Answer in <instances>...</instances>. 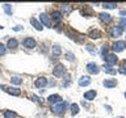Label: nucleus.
I'll list each match as a JSON object with an SVG mask.
<instances>
[{
    "instance_id": "nucleus-1",
    "label": "nucleus",
    "mask_w": 126,
    "mask_h": 118,
    "mask_svg": "<svg viewBox=\"0 0 126 118\" xmlns=\"http://www.w3.org/2000/svg\"><path fill=\"white\" fill-rule=\"evenodd\" d=\"M64 74H66V67L63 66L62 63H59V64H57L53 68V75L57 76V77H62Z\"/></svg>"
},
{
    "instance_id": "nucleus-2",
    "label": "nucleus",
    "mask_w": 126,
    "mask_h": 118,
    "mask_svg": "<svg viewBox=\"0 0 126 118\" xmlns=\"http://www.w3.org/2000/svg\"><path fill=\"white\" fill-rule=\"evenodd\" d=\"M66 108H67V104L66 102H59V104H57V105H54L53 106V112L55 113V114H64V112H66Z\"/></svg>"
},
{
    "instance_id": "nucleus-3",
    "label": "nucleus",
    "mask_w": 126,
    "mask_h": 118,
    "mask_svg": "<svg viewBox=\"0 0 126 118\" xmlns=\"http://www.w3.org/2000/svg\"><path fill=\"white\" fill-rule=\"evenodd\" d=\"M22 46L24 47H26V49H34L35 47V45H37V43H35V41L32 37H26V38H24L22 39Z\"/></svg>"
},
{
    "instance_id": "nucleus-4",
    "label": "nucleus",
    "mask_w": 126,
    "mask_h": 118,
    "mask_svg": "<svg viewBox=\"0 0 126 118\" xmlns=\"http://www.w3.org/2000/svg\"><path fill=\"white\" fill-rule=\"evenodd\" d=\"M87 71H88L89 74H92V75H97L98 72H100V67H98L96 63L89 62L88 64H87Z\"/></svg>"
},
{
    "instance_id": "nucleus-5",
    "label": "nucleus",
    "mask_w": 126,
    "mask_h": 118,
    "mask_svg": "<svg viewBox=\"0 0 126 118\" xmlns=\"http://www.w3.org/2000/svg\"><path fill=\"white\" fill-rule=\"evenodd\" d=\"M34 85L37 87V88H39V89L45 88V87L47 85V79H46L45 76L37 77V79H35V81H34Z\"/></svg>"
},
{
    "instance_id": "nucleus-6",
    "label": "nucleus",
    "mask_w": 126,
    "mask_h": 118,
    "mask_svg": "<svg viewBox=\"0 0 126 118\" xmlns=\"http://www.w3.org/2000/svg\"><path fill=\"white\" fill-rule=\"evenodd\" d=\"M39 20H41V22H42L45 26L51 28V17H50L49 15H46V13H41V15H39Z\"/></svg>"
},
{
    "instance_id": "nucleus-7",
    "label": "nucleus",
    "mask_w": 126,
    "mask_h": 118,
    "mask_svg": "<svg viewBox=\"0 0 126 118\" xmlns=\"http://www.w3.org/2000/svg\"><path fill=\"white\" fill-rule=\"evenodd\" d=\"M104 60L106 62V64H109V66H114L117 63L118 60V58L116 57V54H108L106 57L104 58Z\"/></svg>"
},
{
    "instance_id": "nucleus-8",
    "label": "nucleus",
    "mask_w": 126,
    "mask_h": 118,
    "mask_svg": "<svg viewBox=\"0 0 126 118\" xmlns=\"http://www.w3.org/2000/svg\"><path fill=\"white\" fill-rule=\"evenodd\" d=\"M112 49H113L114 53H121V51L125 49V42H124V41H117V42H114Z\"/></svg>"
},
{
    "instance_id": "nucleus-9",
    "label": "nucleus",
    "mask_w": 126,
    "mask_h": 118,
    "mask_svg": "<svg viewBox=\"0 0 126 118\" xmlns=\"http://www.w3.org/2000/svg\"><path fill=\"white\" fill-rule=\"evenodd\" d=\"M122 31H124V29H122L121 26H113L112 29H110L109 33H110V35H112V37L116 38V37H120V35L122 34Z\"/></svg>"
},
{
    "instance_id": "nucleus-10",
    "label": "nucleus",
    "mask_w": 126,
    "mask_h": 118,
    "mask_svg": "<svg viewBox=\"0 0 126 118\" xmlns=\"http://www.w3.org/2000/svg\"><path fill=\"white\" fill-rule=\"evenodd\" d=\"M98 16H100V20H101V21L105 22V24H110V22H112V20H113L112 15L106 13V12H102V13H100Z\"/></svg>"
},
{
    "instance_id": "nucleus-11",
    "label": "nucleus",
    "mask_w": 126,
    "mask_h": 118,
    "mask_svg": "<svg viewBox=\"0 0 126 118\" xmlns=\"http://www.w3.org/2000/svg\"><path fill=\"white\" fill-rule=\"evenodd\" d=\"M47 101L51 102V104H54V105H57L59 102H62V97L59 96V94H50V96L47 97Z\"/></svg>"
},
{
    "instance_id": "nucleus-12",
    "label": "nucleus",
    "mask_w": 126,
    "mask_h": 118,
    "mask_svg": "<svg viewBox=\"0 0 126 118\" xmlns=\"http://www.w3.org/2000/svg\"><path fill=\"white\" fill-rule=\"evenodd\" d=\"M102 85H104L105 88H113V87L117 85V80L116 79H105V80L102 81Z\"/></svg>"
},
{
    "instance_id": "nucleus-13",
    "label": "nucleus",
    "mask_w": 126,
    "mask_h": 118,
    "mask_svg": "<svg viewBox=\"0 0 126 118\" xmlns=\"http://www.w3.org/2000/svg\"><path fill=\"white\" fill-rule=\"evenodd\" d=\"M97 96V92L94 89H92V90H88V92H85L84 93V100H87V101H92V100H94V97Z\"/></svg>"
},
{
    "instance_id": "nucleus-14",
    "label": "nucleus",
    "mask_w": 126,
    "mask_h": 118,
    "mask_svg": "<svg viewBox=\"0 0 126 118\" xmlns=\"http://www.w3.org/2000/svg\"><path fill=\"white\" fill-rule=\"evenodd\" d=\"M88 37L92 38V39H97V38L101 37V31L98 29H91L89 33H88Z\"/></svg>"
},
{
    "instance_id": "nucleus-15",
    "label": "nucleus",
    "mask_w": 126,
    "mask_h": 118,
    "mask_svg": "<svg viewBox=\"0 0 126 118\" xmlns=\"http://www.w3.org/2000/svg\"><path fill=\"white\" fill-rule=\"evenodd\" d=\"M50 17L53 18L55 22H61L62 18H63V15H62V12H59V11H54L53 13H51Z\"/></svg>"
},
{
    "instance_id": "nucleus-16",
    "label": "nucleus",
    "mask_w": 126,
    "mask_h": 118,
    "mask_svg": "<svg viewBox=\"0 0 126 118\" xmlns=\"http://www.w3.org/2000/svg\"><path fill=\"white\" fill-rule=\"evenodd\" d=\"M17 46H18V41H17L16 38H11V39H8V42H7V47H8V49L15 50V49H17Z\"/></svg>"
},
{
    "instance_id": "nucleus-17",
    "label": "nucleus",
    "mask_w": 126,
    "mask_h": 118,
    "mask_svg": "<svg viewBox=\"0 0 126 118\" xmlns=\"http://www.w3.org/2000/svg\"><path fill=\"white\" fill-rule=\"evenodd\" d=\"M79 85L80 87H87V85H89L91 84V77L89 76H81L80 79H79Z\"/></svg>"
},
{
    "instance_id": "nucleus-18",
    "label": "nucleus",
    "mask_w": 126,
    "mask_h": 118,
    "mask_svg": "<svg viewBox=\"0 0 126 118\" xmlns=\"http://www.w3.org/2000/svg\"><path fill=\"white\" fill-rule=\"evenodd\" d=\"M71 11H72V7H71V4H63V5H62V15L67 16Z\"/></svg>"
},
{
    "instance_id": "nucleus-19",
    "label": "nucleus",
    "mask_w": 126,
    "mask_h": 118,
    "mask_svg": "<svg viewBox=\"0 0 126 118\" xmlns=\"http://www.w3.org/2000/svg\"><path fill=\"white\" fill-rule=\"evenodd\" d=\"M51 51H53V54L55 55V57H59V55L62 54V49L59 45H54L53 47H51Z\"/></svg>"
},
{
    "instance_id": "nucleus-20",
    "label": "nucleus",
    "mask_w": 126,
    "mask_h": 118,
    "mask_svg": "<svg viewBox=\"0 0 126 118\" xmlns=\"http://www.w3.org/2000/svg\"><path fill=\"white\" fill-rule=\"evenodd\" d=\"M104 71H105L106 74H110V75H114V74L117 72L116 68H113V67L109 66V64H104Z\"/></svg>"
},
{
    "instance_id": "nucleus-21",
    "label": "nucleus",
    "mask_w": 126,
    "mask_h": 118,
    "mask_svg": "<svg viewBox=\"0 0 126 118\" xmlns=\"http://www.w3.org/2000/svg\"><path fill=\"white\" fill-rule=\"evenodd\" d=\"M30 24H32V25H33L37 30H42V25H41V24H39L34 17H32V18H30Z\"/></svg>"
},
{
    "instance_id": "nucleus-22",
    "label": "nucleus",
    "mask_w": 126,
    "mask_h": 118,
    "mask_svg": "<svg viewBox=\"0 0 126 118\" xmlns=\"http://www.w3.org/2000/svg\"><path fill=\"white\" fill-rule=\"evenodd\" d=\"M7 92L9 94H13V96H20V93H21V90L17 89V88H8Z\"/></svg>"
},
{
    "instance_id": "nucleus-23",
    "label": "nucleus",
    "mask_w": 126,
    "mask_h": 118,
    "mask_svg": "<svg viewBox=\"0 0 126 118\" xmlns=\"http://www.w3.org/2000/svg\"><path fill=\"white\" fill-rule=\"evenodd\" d=\"M4 118H17V114L15 112H11V110H5L4 112Z\"/></svg>"
},
{
    "instance_id": "nucleus-24",
    "label": "nucleus",
    "mask_w": 126,
    "mask_h": 118,
    "mask_svg": "<svg viewBox=\"0 0 126 118\" xmlns=\"http://www.w3.org/2000/svg\"><path fill=\"white\" fill-rule=\"evenodd\" d=\"M3 9H4V12L8 15V16H11L12 15V7H11V4H3Z\"/></svg>"
},
{
    "instance_id": "nucleus-25",
    "label": "nucleus",
    "mask_w": 126,
    "mask_h": 118,
    "mask_svg": "<svg viewBox=\"0 0 126 118\" xmlns=\"http://www.w3.org/2000/svg\"><path fill=\"white\" fill-rule=\"evenodd\" d=\"M108 51H109V47H108V45H102V47H101V57H102V59H104L106 55H108Z\"/></svg>"
},
{
    "instance_id": "nucleus-26",
    "label": "nucleus",
    "mask_w": 126,
    "mask_h": 118,
    "mask_svg": "<svg viewBox=\"0 0 126 118\" xmlns=\"http://www.w3.org/2000/svg\"><path fill=\"white\" fill-rule=\"evenodd\" d=\"M78 113H79V106H78V104H72V105H71V114H72V116H76Z\"/></svg>"
},
{
    "instance_id": "nucleus-27",
    "label": "nucleus",
    "mask_w": 126,
    "mask_h": 118,
    "mask_svg": "<svg viewBox=\"0 0 126 118\" xmlns=\"http://www.w3.org/2000/svg\"><path fill=\"white\" fill-rule=\"evenodd\" d=\"M116 5H117L116 3H104V4H102V7H104L105 9H114Z\"/></svg>"
},
{
    "instance_id": "nucleus-28",
    "label": "nucleus",
    "mask_w": 126,
    "mask_h": 118,
    "mask_svg": "<svg viewBox=\"0 0 126 118\" xmlns=\"http://www.w3.org/2000/svg\"><path fill=\"white\" fill-rule=\"evenodd\" d=\"M21 77H18V76H13V77H11V83H13V84L16 85H18V84H21Z\"/></svg>"
},
{
    "instance_id": "nucleus-29",
    "label": "nucleus",
    "mask_w": 126,
    "mask_h": 118,
    "mask_svg": "<svg viewBox=\"0 0 126 118\" xmlns=\"http://www.w3.org/2000/svg\"><path fill=\"white\" fill-rule=\"evenodd\" d=\"M87 51H88V53H91L92 55L96 54V49H94V46H92V45H87Z\"/></svg>"
},
{
    "instance_id": "nucleus-30",
    "label": "nucleus",
    "mask_w": 126,
    "mask_h": 118,
    "mask_svg": "<svg viewBox=\"0 0 126 118\" xmlns=\"http://www.w3.org/2000/svg\"><path fill=\"white\" fill-rule=\"evenodd\" d=\"M81 13H83V15L87 13V15H88V17H91V16H92V11H91L88 7H85L84 9H81Z\"/></svg>"
},
{
    "instance_id": "nucleus-31",
    "label": "nucleus",
    "mask_w": 126,
    "mask_h": 118,
    "mask_svg": "<svg viewBox=\"0 0 126 118\" xmlns=\"http://www.w3.org/2000/svg\"><path fill=\"white\" fill-rule=\"evenodd\" d=\"M120 72H121V74H126V59L121 63V70H120Z\"/></svg>"
},
{
    "instance_id": "nucleus-32",
    "label": "nucleus",
    "mask_w": 126,
    "mask_h": 118,
    "mask_svg": "<svg viewBox=\"0 0 126 118\" xmlns=\"http://www.w3.org/2000/svg\"><path fill=\"white\" fill-rule=\"evenodd\" d=\"M120 24H121V28H122V29H126V18H125V17H121V18H120Z\"/></svg>"
},
{
    "instance_id": "nucleus-33",
    "label": "nucleus",
    "mask_w": 126,
    "mask_h": 118,
    "mask_svg": "<svg viewBox=\"0 0 126 118\" xmlns=\"http://www.w3.org/2000/svg\"><path fill=\"white\" fill-rule=\"evenodd\" d=\"M66 59H67V60H70V62H72L74 59H75V55L71 54V53H67L66 54Z\"/></svg>"
},
{
    "instance_id": "nucleus-34",
    "label": "nucleus",
    "mask_w": 126,
    "mask_h": 118,
    "mask_svg": "<svg viewBox=\"0 0 126 118\" xmlns=\"http://www.w3.org/2000/svg\"><path fill=\"white\" fill-rule=\"evenodd\" d=\"M5 51H7L5 46H4L3 43H0V55H4V54H5Z\"/></svg>"
},
{
    "instance_id": "nucleus-35",
    "label": "nucleus",
    "mask_w": 126,
    "mask_h": 118,
    "mask_svg": "<svg viewBox=\"0 0 126 118\" xmlns=\"http://www.w3.org/2000/svg\"><path fill=\"white\" fill-rule=\"evenodd\" d=\"M32 98H34V100L37 101V102H42V100H41V98H39V97H37L35 94H32Z\"/></svg>"
},
{
    "instance_id": "nucleus-36",
    "label": "nucleus",
    "mask_w": 126,
    "mask_h": 118,
    "mask_svg": "<svg viewBox=\"0 0 126 118\" xmlns=\"http://www.w3.org/2000/svg\"><path fill=\"white\" fill-rule=\"evenodd\" d=\"M22 29H24V28H22V26H20V25H17V26H15V28H13V30H15V31H18V30H22Z\"/></svg>"
},
{
    "instance_id": "nucleus-37",
    "label": "nucleus",
    "mask_w": 126,
    "mask_h": 118,
    "mask_svg": "<svg viewBox=\"0 0 126 118\" xmlns=\"http://www.w3.org/2000/svg\"><path fill=\"white\" fill-rule=\"evenodd\" d=\"M120 15H122V16H125V15H126V11H124V9H122V11H120Z\"/></svg>"
},
{
    "instance_id": "nucleus-38",
    "label": "nucleus",
    "mask_w": 126,
    "mask_h": 118,
    "mask_svg": "<svg viewBox=\"0 0 126 118\" xmlns=\"http://www.w3.org/2000/svg\"><path fill=\"white\" fill-rule=\"evenodd\" d=\"M105 108H106V110H108V112H112V108H110V106H109V105H106V106H105Z\"/></svg>"
},
{
    "instance_id": "nucleus-39",
    "label": "nucleus",
    "mask_w": 126,
    "mask_h": 118,
    "mask_svg": "<svg viewBox=\"0 0 126 118\" xmlns=\"http://www.w3.org/2000/svg\"><path fill=\"white\" fill-rule=\"evenodd\" d=\"M54 85H55V81L51 80V81H50V87H54Z\"/></svg>"
},
{
    "instance_id": "nucleus-40",
    "label": "nucleus",
    "mask_w": 126,
    "mask_h": 118,
    "mask_svg": "<svg viewBox=\"0 0 126 118\" xmlns=\"http://www.w3.org/2000/svg\"><path fill=\"white\" fill-rule=\"evenodd\" d=\"M0 29H3V26H1V25H0Z\"/></svg>"
},
{
    "instance_id": "nucleus-41",
    "label": "nucleus",
    "mask_w": 126,
    "mask_h": 118,
    "mask_svg": "<svg viewBox=\"0 0 126 118\" xmlns=\"http://www.w3.org/2000/svg\"><path fill=\"white\" fill-rule=\"evenodd\" d=\"M118 118H124V117H118Z\"/></svg>"
},
{
    "instance_id": "nucleus-42",
    "label": "nucleus",
    "mask_w": 126,
    "mask_h": 118,
    "mask_svg": "<svg viewBox=\"0 0 126 118\" xmlns=\"http://www.w3.org/2000/svg\"><path fill=\"white\" fill-rule=\"evenodd\" d=\"M125 97H126V92H125Z\"/></svg>"
},
{
    "instance_id": "nucleus-43",
    "label": "nucleus",
    "mask_w": 126,
    "mask_h": 118,
    "mask_svg": "<svg viewBox=\"0 0 126 118\" xmlns=\"http://www.w3.org/2000/svg\"><path fill=\"white\" fill-rule=\"evenodd\" d=\"M0 72H1V71H0Z\"/></svg>"
}]
</instances>
